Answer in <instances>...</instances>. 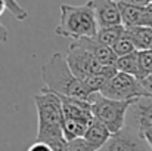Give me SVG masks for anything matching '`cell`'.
Wrapping results in <instances>:
<instances>
[{"label":"cell","instance_id":"obj_28","mask_svg":"<svg viewBox=\"0 0 152 151\" xmlns=\"http://www.w3.org/2000/svg\"><path fill=\"white\" fill-rule=\"evenodd\" d=\"M148 7H149V10H151V12H152V1H151V3H149V6H148Z\"/></svg>","mask_w":152,"mask_h":151},{"label":"cell","instance_id":"obj_18","mask_svg":"<svg viewBox=\"0 0 152 151\" xmlns=\"http://www.w3.org/2000/svg\"><path fill=\"white\" fill-rule=\"evenodd\" d=\"M126 27L124 25H118V27H111V28H101L98 31L96 39L101 42L102 45L114 49V46L120 42V39L124 36Z\"/></svg>","mask_w":152,"mask_h":151},{"label":"cell","instance_id":"obj_1","mask_svg":"<svg viewBox=\"0 0 152 151\" xmlns=\"http://www.w3.org/2000/svg\"><path fill=\"white\" fill-rule=\"evenodd\" d=\"M37 108V142L50 145L53 151H66L68 141L64 135V108L61 96L45 86L34 96Z\"/></svg>","mask_w":152,"mask_h":151},{"label":"cell","instance_id":"obj_10","mask_svg":"<svg viewBox=\"0 0 152 151\" xmlns=\"http://www.w3.org/2000/svg\"><path fill=\"white\" fill-rule=\"evenodd\" d=\"M95 18L98 22V28H111V27H118L123 25L121 19V12L118 1L114 0H98L92 1Z\"/></svg>","mask_w":152,"mask_h":151},{"label":"cell","instance_id":"obj_26","mask_svg":"<svg viewBox=\"0 0 152 151\" xmlns=\"http://www.w3.org/2000/svg\"><path fill=\"white\" fill-rule=\"evenodd\" d=\"M7 37H9V33H7V28L0 22V42H7Z\"/></svg>","mask_w":152,"mask_h":151},{"label":"cell","instance_id":"obj_9","mask_svg":"<svg viewBox=\"0 0 152 151\" xmlns=\"http://www.w3.org/2000/svg\"><path fill=\"white\" fill-rule=\"evenodd\" d=\"M129 120L132 123V129L137 130L139 135L152 129V96L137 98L129 108Z\"/></svg>","mask_w":152,"mask_h":151},{"label":"cell","instance_id":"obj_22","mask_svg":"<svg viewBox=\"0 0 152 151\" xmlns=\"http://www.w3.org/2000/svg\"><path fill=\"white\" fill-rule=\"evenodd\" d=\"M66 151H96L93 147H90L83 138L80 139H74L71 142H68Z\"/></svg>","mask_w":152,"mask_h":151},{"label":"cell","instance_id":"obj_7","mask_svg":"<svg viewBox=\"0 0 152 151\" xmlns=\"http://www.w3.org/2000/svg\"><path fill=\"white\" fill-rule=\"evenodd\" d=\"M123 25L126 28H137L145 27L152 28V12L149 4H136L133 0H120L118 1Z\"/></svg>","mask_w":152,"mask_h":151},{"label":"cell","instance_id":"obj_2","mask_svg":"<svg viewBox=\"0 0 152 151\" xmlns=\"http://www.w3.org/2000/svg\"><path fill=\"white\" fill-rule=\"evenodd\" d=\"M42 80L45 88L59 96L78 98L90 102L93 94L89 92L84 82L77 79L68 67L65 55L56 52L42 67Z\"/></svg>","mask_w":152,"mask_h":151},{"label":"cell","instance_id":"obj_17","mask_svg":"<svg viewBox=\"0 0 152 151\" xmlns=\"http://www.w3.org/2000/svg\"><path fill=\"white\" fill-rule=\"evenodd\" d=\"M89 124H90V122L65 119V120H64V135H65V139H66L68 142H71V141H74V139L84 138Z\"/></svg>","mask_w":152,"mask_h":151},{"label":"cell","instance_id":"obj_14","mask_svg":"<svg viewBox=\"0 0 152 151\" xmlns=\"http://www.w3.org/2000/svg\"><path fill=\"white\" fill-rule=\"evenodd\" d=\"M126 36L132 40L137 52L152 50V28H126Z\"/></svg>","mask_w":152,"mask_h":151},{"label":"cell","instance_id":"obj_23","mask_svg":"<svg viewBox=\"0 0 152 151\" xmlns=\"http://www.w3.org/2000/svg\"><path fill=\"white\" fill-rule=\"evenodd\" d=\"M27 151H53L52 150L50 145H48V144H45V142H33L30 147H28V150Z\"/></svg>","mask_w":152,"mask_h":151},{"label":"cell","instance_id":"obj_11","mask_svg":"<svg viewBox=\"0 0 152 151\" xmlns=\"http://www.w3.org/2000/svg\"><path fill=\"white\" fill-rule=\"evenodd\" d=\"M61 101L64 108V119L83 120V122H92L95 119L92 111V104L89 101L69 98V96H61Z\"/></svg>","mask_w":152,"mask_h":151},{"label":"cell","instance_id":"obj_27","mask_svg":"<svg viewBox=\"0 0 152 151\" xmlns=\"http://www.w3.org/2000/svg\"><path fill=\"white\" fill-rule=\"evenodd\" d=\"M4 10H6V3H4V0H0V16L3 15Z\"/></svg>","mask_w":152,"mask_h":151},{"label":"cell","instance_id":"obj_3","mask_svg":"<svg viewBox=\"0 0 152 151\" xmlns=\"http://www.w3.org/2000/svg\"><path fill=\"white\" fill-rule=\"evenodd\" d=\"M99 28L95 18L92 1H87L81 6L61 4V18L55 30L56 36L78 42L81 39L96 37Z\"/></svg>","mask_w":152,"mask_h":151},{"label":"cell","instance_id":"obj_8","mask_svg":"<svg viewBox=\"0 0 152 151\" xmlns=\"http://www.w3.org/2000/svg\"><path fill=\"white\" fill-rule=\"evenodd\" d=\"M149 145L137 130L126 126L121 132L112 135L101 151H149Z\"/></svg>","mask_w":152,"mask_h":151},{"label":"cell","instance_id":"obj_21","mask_svg":"<svg viewBox=\"0 0 152 151\" xmlns=\"http://www.w3.org/2000/svg\"><path fill=\"white\" fill-rule=\"evenodd\" d=\"M4 3H6V10H7L15 19H18V21L27 19L28 12H27L24 7H21L19 3H16V1H13V0H4Z\"/></svg>","mask_w":152,"mask_h":151},{"label":"cell","instance_id":"obj_25","mask_svg":"<svg viewBox=\"0 0 152 151\" xmlns=\"http://www.w3.org/2000/svg\"><path fill=\"white\" fill-rule=\"evenodd\" d=\"M140 136L146 141V144L149 145V148L152 150V129H148V130H146V132H143Z\"/></svg>","mask_w":152,"mask_h":151},{"label":"cell","instance_id":"obj_4","mask_svg":"<svg viewBox=\"0 0 152 151\" xmlns=\"http://www.w3.org/2000/svg\"><path fill=\"white\" fill-rule=\"evenodd\" d=\"M134 101H115L105 98L102 94H93L90 98L93 117L103 123L112 135H115L126 127L127 113Z\"/></svg>","mask_w":152,"mask_h":151},{"label":"cell","instance_id":"obj_29","mask_svg":"<svg viewBox=\"0 0 152 151\" xmlns=\"http://www.w3.org/2000/svg\"><path fill=\"white\" fill-rule=\"evenodd\" d=\"M149 151H152V150H149Z\"/></svg>","mask_w":152,"mask_h":151},{"label":"cell","instance_id":"obj_6","mask_svg":"<svg viewBox=\"0 0 152 151\" xmlns=\"http://www.w3.org/2000/svg\"><path fill=\"white\" fill-rule=\"evenodd\" d=\"M65 58H66L68 67L72 71V74L83 82L86 79L101 73L105 68L90 52H87L84 48H81L77 42H72L69 45Z\"/></svg>","mask_w":152,"mask_h":151},{"label":"cell","instance_id":"obj_19","mask_svg":"<svg viewBox=\"0 0 152 151\" xmlns=\"http://www.w3.org/2000/svg\"><path fill=\"white\" fill-rule=\"evenodd\" d=\"M112 50L115 52L117 58H123V56H127V55H132V53L137 52L136 48H134V45L132 43V40L126 36V31H124V36L120 39V42L114 46Z\"/></svg>","mask_w":152,"mask_h":151},{"label":"cell","instance_id":"obj_20","mask_svg":"<svg viewBox=\"0 0 152 151\" xmlns=\"http://www.w3.org/2000/svg\"><path fill=\"white\" fill-rule=\"evenodd\" d=\"M139 53V64H140V71H142V80L152 74V50H143L137 52Z\"/></svg>","mask_w":152,"mask_h":151},{"label":"cell","instance_id":"obj_16","mask_svg":"<svg viewBox=\"0 0 152 151\" xmlns=\"http://www.w3.org/2000/svg\"><path fill=\"white\" fill-rule=\"evenodd\" d=\"M115 68L118 73H124L129 76L136 77L137 80H142V71H140V64H139V53L134 52L132 55L118 58L115 62Z\"/></svg>","mask_w":152,"mask_h":151},{"label":"cell","instance_id":"obj_5","mask_svg":"<svg viewBox=\"0 0 152 151\" xmlns=\"http://www.w3.org/2000/svg\"><path fill=\"white\" fill-rule=\"evenodd\" d=\"M101 94L105 98L115 101H134L148 96L140 80L124 73H117Z\"/></svg>","mask_w":152,"mask_h":151},{"label":"cell","instance_id":"obj_12","mask_svg":"<svg viewBox=\"0 0 152 151\" xmlns=\"http://www.w3.org/2000/svg\"><path fill=\"white\" fill-rule=\"evenodd\" d=\"M77 43H78L81 48H84L87 52H90L103 67H115V62H117V59H118L117 55H115V52L111 49V48L102 45L96 37L81 39V40H78Z\"/></svg>","mask_w":152,"mask_h":151},{"label":"cell","instance_id":"obj_13","mask_svg":"<svg viewBox=\"0 0 152 151\" xmlns=\"http://www.w3.org/2000/svg\"><path fill=\"white\" fill-rule=\"evenodd\" d=\"M111 136H112V133L109 132V129L103 123H101L99 120L93 119L90 122V124H89V127H87L86 135H84L83 139L90 147H93L96 151H101L105 147V144L109 141Z\"/></svg>","mask_w":152,"mask_h":151},{"label":"cell","instance_id":"obj_24","mask_svg":"<svg viewBox=\"0 0 152 151\" xmlns=\"http://www.w3.org/2000/svg\"><path fill=\"white\" fill-rule=\"evenodd\" d=\"M140 83H142V86H143L146 95H148V96H152V74L146 76L143 80H140Z\"/></svg>","mask_w":152,"mask_h":151},{"label":"cell","instance_id":"obj_15","mask_svg":"<svg viewBox=\"0 0 152 151\" xmlns=\"http://www.w3.org/2000/svg\"><path fill=\"white\" fill-rule=\"evenodd\" d=\"M117 73L118 71H117L115 67H105L101 73H98V74L86 79L84 80V85H86V88L89 89L90 94H101Z\"/></svg>","mask_w":152,"mask_h":151}]
</instances>
